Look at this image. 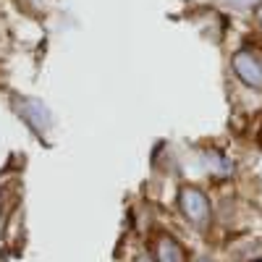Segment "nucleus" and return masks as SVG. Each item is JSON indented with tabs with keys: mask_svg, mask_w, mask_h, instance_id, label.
Here are the masks:
<instances>
[{
	"mask_svg": "<svg viewBox=\"0 0 262 262\" xmlns=\"http://www.w3.org/2000/svg\"><path fill=\"white\" fill-rule=\"evenodd\" d=\"M179 205H181V212L196 228L207 226V221H210V200L205 196V191L194 189V186H184L179 191Z\"/></svg>",
	"mask_w": 262,
	"mask_h": 262,
	"instance_id": "1",
	"label": "nucleus"
},
{
	"mask_svg": "<svg viewBox=\"0 0 262 262\" xmlns=\"http://www.w3.org/2000/svg\"><path fill=\"white\" fill-rule=\"evenodd\" d=\"M233 71L247 86L262 90V60L252 50H238L233 55Z\"/></svg>",
	"mask_w": 262,
	"mask_h": 262,
	"instance_id": "2",
	"label": "nucleus"
},
{
	"mask_svg": "<svg viewBox=\"0 0 262 262\" xmlns=\"http://www.w3.org/2000/svg\"><path fill=\"white\" fill-rule=\"evenodd\" d=\"M16 107H18V113H21V121H27L37 134H48V128H50V111L45 105H42L39 100H34V97H24V100H16L13 102Z\"/></svg>",
	"mask_w": 262,
	"mask_h": 262,
	"instance_id": "3",
	"label": "nucleus"
},
{
	"mask_svg": "<svg viewBox=\"0 0 262 262\" xmlns=\"http://www.w3.org/2000/svg\"><path fill=\"white\" fill-rule=\"evenodd\" d=\"M158 262H184V252L173 238H160L158 244Z\"/></svg>",
	"mask_w": 262,
	"mask_h": 262,
	"instance_id": "4",
	"label": "nucleus"
},
{
	"mask_svg": "<svg viewBox=\"0 0 262 262\" xmlns=\"http://www.w3.org/2000/svg\"><path fill=\"white\" fill-rule=\"evenodd\" d=\"M228 3H233V6H252V3H257V0H228Z\"/></svg>",
	"mask_w": 262,
	"mask_h": 262,
	"instance_id": "5",
	"label": "nucleus"
},
{
	"mask_svg": "<svg viewBox=\"0 0 262 262\" xmlns=\"http://www.w3.org/2000/svg\"><path fill=\"white\" fill-rule=\"evenodd\" d=\"M257 18H259V24H262V8H259V11H257Z\"/></svg>",
	"mask_w": 262,
	"mask_h": 262,
	"instance_id": "6",
	"label": "nucleus"
},
{
	"mask_svg": "<svg viewBox=\"0 0 262 262\" xmlns=\"http://www.w3.org/2000/svg\"><path fill=\"white\" fill-rule=\"evenodd\" d=\"M139 262H147V257H139Z\"/></svg>",
	"mask_w": 262,
	"mask_h": 262,
	"instance_id": "7",
	"label": "nucleus"
},
{
	"mask_svg": "<svg viewBox=\"0 0 262 262\" xmlns=\"http://www.w3.org/2000/svg\"><path fill=\"white\" fill-rule=\"evenodd\" d=\"M200 262H207V259H200Z\"/></svg>",
	"mask_w": 262,
	"mask_h": 262,
	"instance_id": "8",
	"label": "nucleus"
},
{
	"mask_svg": "<svg viewBox=\"0 0 262 262\" xmlns=\"http://www.w3.org/2000/svg\"><path fill=\"white\" fill-rule=\"evenodd\" d=\"M259 262H262V259H259Z\"/></svg>",
	"mask_w": 262,
	"mask_h": 262,
	"instance_id": "9",
	"label": "nucleus"
}]
</instances>
